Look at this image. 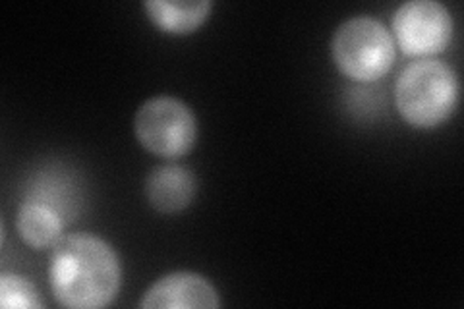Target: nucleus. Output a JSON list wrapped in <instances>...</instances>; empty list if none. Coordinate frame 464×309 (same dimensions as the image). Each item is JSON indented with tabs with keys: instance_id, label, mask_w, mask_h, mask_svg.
Listing matches in <instances>:
<instances>
[{
	"instance_id": "10",
	"label": "nucleus",
	"mask_w": 464,
	"mask_h": 309,
	"mask_svg": "<svg viewBox=\"0 0 464 309\" xmlns=\"http://www.w3.org/2000/svg\"><path fill=\"white\" fill-rule=\"evenodd\" d=\"M0 307L5 309H39L43 307L37 288L20 275L0 276Z\"/></svg>"
},
{
	"instance_id": "3",
	"label": "nucleus",
	"mask_w": 464,
	"mask_h": 309,
	"mask_svg": "<svg viewBox=\"0 0 464 309\" xmlns=\"http://www.w3.org/2000/svg\"><path fill=\"white\" fill-rule=\"evenodd\" d=\"M335 66L354 82H375L395 63V41L370 16H356L337 27L331 41Z\"/></svg>"
},
{
	"instance_id": "5",
	"label": "nucleus",
	"mask_w": 464,
	"mask_h": 309,
	"mask_svg": "<svg viewBox=\"0 0 464 309\" xmlns=\"http://www.w3.org/2000/svg\"><path fill=\"white\" fill-rule=\"evenodd\" d=\"M393 32L406 54L431 56L447 49L453 35V18L438 0H409L395 12Z\"/></svg>"
},
{
	"instance_id": "2",
	"label": "nucleus",
	"mask_w": 464,
	"mask_h": 309,
	"mask_svg": "<svg viewBox=\"0 0 464 309\" xmlns=\"http://www.w3.org/2000/svg\"><path fill=\"white\" fill-rule=\"evenodd\" d=\"M399 114L414 128H433L453 114L459 102V78L445 63L422 58L406 66L395 85Z\"/></svg>"
},
{
	"instance_id": "4",
	"label": "nucleus",
	"mask_w": 464,
	"mask_h": 309,
	"mask_svg": "<svg viewBox=\"0 0 464 309\" xmlns=\"http://www.w3.org/2000/svg\"><path fill=\"white\" fill-rule=\"evenodd\" d=\"M138 141L153 155L179 159L192 150L198 122L192 109L177 97H153L138 109L134 119Z\"/></svg>"
},
{
	"instance_id": "7",
	"label": "nucleus",
	"mask_w": 464,
	"mask_h": 309,
	"mask_svg": "<svg viewBox=\"0 0 464 309\" xmlns=\"http://www.w3.org/2000/svg\"><path fill=\"white\" fill-rule=\"evenodd\" d=\"M198 189L190 169L163 165L153 169L145 179V198L159 213H179L194 201Z\"/></svg>"
},
{
	"instance_id": "1",
	"label": "nucleus",
	"mask_w": 464,
	"mask_h": 309,
	"mask_svg": "<svg viewBox=\"0 0 464 309\" xmlns=\"http://www.w3.org/2000/svg\"><path fill=\"white\" fill-rule=\"evenodd\" d=\"M49 281L61 305L99 309L112 304L121 290V261L103 238L70 234L53 247Z\"/></svg>"
},
{
	"instance_id": "6",
	"label": "nucleus",
	"mask_w": 464,
	"mask_h": 309,
	"mask_svg": "<svg viewBox=\"0 0 464 309\" xmlns=\"http://www.w3.org/2000/svg\"><path fill=\"white\" fill-rule=\"evenodd\" d=\"M145 309H184L219 307V294L206 276L196 273H170L150 286L140 304Z\"/></svg>"
},
{
	"instance_id": "8",
	"label": "nucleus",
	"mask_w": 464,
	"mask_h": 309,
	"mask_svg": "<svg viewBox=\"0 0 464 309\" xmlns=\"http://www.w3.org/2000/svg\"><path fill=\"white\" fill-rule=\"evenodd\" d=\"M64 220L53 205L39 199H27L18 211L20 238L35 249L54 247L64 234Z\"/></svg>"
},
{
	"instance_id": "9",
	"label": "nucleus",
	"mask_w": 464,
	"mask_h": 309,
	"mask_svg": "<svg viewBox=\"0 0 464 309\" xmlns=\"http://www.w3.org/2000/svg\"><path fill=\"white\" fill-rule=\"evenodd\" d=\"M150 14V20L169 34H192L208 20L211 3L196 0V3H167V0H148L143 5Z\"/></svg>"
}]
</instances>
